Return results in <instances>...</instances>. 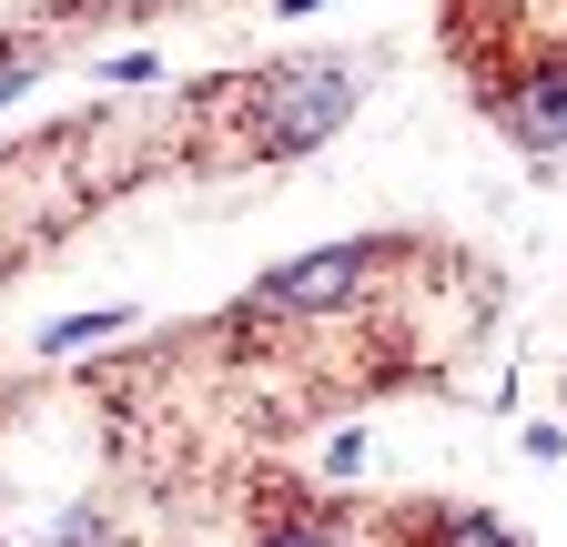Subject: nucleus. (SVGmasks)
<instances>
[{"instance_id":"7","label":"nucleus","mask_w":567,"mask_h":547,"mask_svg":"<svg viewBox=\"0 0 567 547\" xmlns=\"http://www.w3.org/2000/svg\"><path fill=\"white\" fill-rule=\"evenodd\" d=\"M31 72H41V61H0V102H11V92H21Z\"/></svg>"},{"instance_id":"4","label":"nucleus","mask_w":567,"mask_h":547,"mask_svg":"<svg viewBox=\"0 0 567 547\" xmlns=\"http://www.w3.org/2000/svg\"><path fill=\"white\" fill-rule=\"evenodd\" d=\"M122 324H132V305H92V314H61L41 345L51 355H82V345H102V334H122Z\"/></svg>"},{"instance_id":"1","label":"nucleus","mask_w":567,"mask_h":547,"mask_svg":"<svg viewBox=\"0 0 567 547\" xmlns=\"http://www.w3.org/2000/svg\"><path fill=\"white\" fill-rule=\"evenodd\" d=\"M344 112H354V72H344V61H295V72L264 92L254 143H264V153H315V143H334V132H344Z\"/></svg>"},{"instance_id":"5","label":"nucleus","mask_w":567,"mask_h":547,"mask_svg":"<svg viewBox=\"0 0 567 547\" xmlns=\"http://www.w3.org/2000/svg\"><path fill=\"white\" fill-rule=\"evenodd\" d=\"M41 547H102V507H71V517H61Z\"/></svg>"},{"instance_id":"3","label":"nucleus","mask_w":567,"mask_h":547,"mask_svg":"<svg viewBox=\"0 0 567 547\" xmlns=\"http://www.w3.org/2000/svg\"><path fill=\"white\" fill-rule=\"evenodd\" d=\"M507 132L527 153H547V143H567V72L547 61V72L527 82V92H507Z\"/></svg>"},{"instance_id":"8","label":"nucleus","mask_w":567,"mask_h":547,"mask_svg":"<svg viewBox=\"0 0 567 547\" xmlns=\"http://www.w3.org/2000/svg\"><path fill=\"white\" fill-rule=\"evenodd\" d=\"M274 11H315V0H274Z\"/></svg>"},{"instance_id":"2","label":"nucleus","mask_w":567,"mask_h":547,"mask_svg":"<svg viewBox=\"0 0 567 547\" xmlns=\"http://www.w3.org/2000/svg\"><path fill=\"white\" fill-rule=\"evenodd\" d=\"M365 274H375V244L305 254V264H284V274H264V285H254V314H274V324H295V314H334V305L365 295Z\"/></svg>"},{"instance_id":"6","label":"nucleus","mask_w":567,"mask_h":547,"mask_svg":"<svg viewBox=\"0 0 567 547\" xmlns=\"http://www.w3.org/2000/svg\"><path fill=\"white\" fill-rule=\"evenodd\" d=\"M264 547H334L324 527H284V537H264Z\"/></svg>"}]
</instances>
